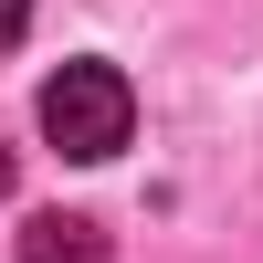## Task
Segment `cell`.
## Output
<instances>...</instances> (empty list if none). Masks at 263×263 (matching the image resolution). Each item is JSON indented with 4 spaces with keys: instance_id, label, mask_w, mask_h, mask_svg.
Returning a JSON list of instances; mask_svg holds the SVG:
<instances>
[{
    "instance_id": "cell-2",
    "label": "cell",
    "mask_w": 263,
    "mask_h": 263,
    "mask_svg": "<svg viewBox=\"0 0 263 263\" xmlns=\"http://www.w3.org/2000/svg\"><path fill=\"white\" fill-rule=\"evenodd\" d=\"M21 263H105V232L84 211H42V221H21Z\"/></svg>"
},
{
    "instance_id": "cell-1",
    "label": "cell",
    "mask_w": 263,
    "mask_h": 263,
    "mask_svg": "<svg viewBox=\"0 0 263 263\" xmlns=\"http://www.w3.org/2000/svg\"><path fill=\"white\" fill-rule=\"evenodd\" d=\"M126 126H137V95H126L116 63H63V74L42 84V137H53L63 158H116Z\"/></svg>"
},
{
    "instance_id": "cell-3",
    "label": "cell",
    "mask_w": 263,
    "mask_h": 263,
    "mask_svg": "<svg viewBox=\"0 0 263 263\" xmlns=\"http://www.w3.org/2000/svg\"><path fill=\"white\" fill-rule=\"evenodd\" d=\"M21 32H32V0H0V53H11Z\"/></svg>"
},
{
    "instance_id": "cell-4",
    "label": "cell",
    "mask_w": 263,
    "mask_h": 263,
    "mask_svg": "<svg viewBox=\"0 0 263 263\" xmlns=\"http://www.w3.org/2000/svg\"><path fill=\"white\" fill-rule=\"evenodd\" d=\"M0 200H11V147H0Z\"/></svg>"
}]
</instances>
